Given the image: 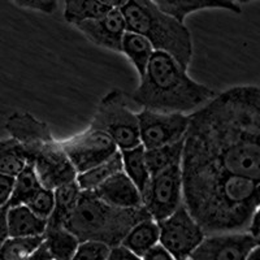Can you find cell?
Instances as JSON below:
<instances>
[{
	"label": "cell",
	"mask_w": 260,
	"mask_h": 260,
	"mask_svg": "<svg viewBox=\"0 0 260 260\" xmlns=\"http://www.w3.org/2000/svg\"><path fill=\"white\" fill-rule=\"evenodd\" d=\"M122 171V157L120 150L115 155L107 159L106 161L87 169V171L78 173L77 181L78 186L82 191H94L103 182H106L113 175Z\"/></svg>",
	"instance_id": "7402d4cb"
},
{
	"label": "cell",
	"mask_w": 260,
	"mask_h": 260,
	"mask_svg": "<svg viewBox=\"0 0 260 260\" xmlns=\"http://www.w3.org/2000/svg\"><path fill=\"white\" fill-rule=\"evenodd\" d=\"M142 204L150 217L161 221L183 204L182 169L173 166L152 175L142 192Z\"/></svg>",
	"instance_id": "52a82bcc"
},
{
	"label": "cell",
	"mask_w": 260,
	"mask_h": 260,
	"mask_svg": "<svg viewBox=\"0 0 260 260\" xmlns=\"http://www.w3.org/2000/svg\"><path fill=\"white\" fill-rule=\"evenodd\" d=\"M141 82L132 94V101L145 110L156 112H180L198 110L216 92L192 80L176 59L155 51Z\"/></svg>",
	"instance_id": "3957f363"
},
{
	"label": "cell",
	"mask_w": 260,
	"mask_h": 260,
	"mask_svg": "<svg viewBox=\"0 0 260 260\" xmlns=\"http://www.w3.org/2000/svg\"><path fill=\"white\" fill-rule=\"evenodd\" d=\"M74 27H77L94 45L113 52H121L122 37L127 31L121 9H111L102 17L83 21Z\"/></svg>",
	"instance_id": "4fadbf2b"
},
{
	"label": "cell",
	"mask_w": 260,
	"mask_h": 260,
	"mask_svg": "<svg viewBox=\"0 0 260 260\" xmlns=\"http://www.w3.org/2000/svg\"><path fill=\"white\" fill-rule=\"evenodd\" d=\"M52 260H72L80 241L65 226H47L43 234Z\"/></svg>",
	"instance_id": "603a6c76"
},
{
	"label": "cell",
	"mask_w": 260,
	"mask_h": 260,
	"mask_svg": "<svg viewBox=\"0 0 260 260\" xmlns=\"http://www.w3.org/2000/svg\"><path fill=\"white\" fill-rule=\"evenodd\" d=\"M250 2H255V0H245V2H243V4H245V3H250Z\"/></svg>",
	"instance_id": "60d3db41"
},
{
	"label": "cell",
	"mask_w": 260,
	"mask_h": 260,
	"mask_svg": "<svg viewBox=\"0 0 260 260\" xmlns=\"http://www.w3.org/2000/svg\"><path fill=\"white\" fill-rule=\"evenodd\" d=\"M154 52L155 48L151 45V42L138 32L127 30L122 37L121 53H124L129 61L133 64L139 78L145 74Z\"/></svg>",
	"instance_id": "ac0fdd59"
},
{
	"label": "cell",
	"mask_w": 260,
	"mask_h": 260,
	"mask_svg": "<svg viewBox=\"0 0 260 260\" xmlns=\"http://www.w3.org/2000/svg\"><path fill=\"white\" fill-rule=\"evenodd\" d=\"M61 145L77 175L106 161L118 151L108 134L90 126L82 133L61 141Z\"/></svg>",
	"instance_id": "30bf717a"
},
{
	"label": "cell",
	"mask_w": 260,
	"mask_h": 260,
	"mask_svg": "<svg viewBox=\"0 0 260 260\" xmlns=\"http://www.w3.org/2000/svg\"><path fill=\"white\" fill-rule=\"evenodd\" d=\"M151 219L146 208H118L99 199L92 191L81 192L80 201L65 228L80 242L99 241L110 247L121 245L129 231L138 222Z\"/></svg>",
	"instance_id": "277c9868"
},
{
	"label": "cell",
	"mask_w": 260,
	"mask_h": 260,
	"mask_svg": "<svg viewBox=\"0 0 260 260\" xmlns=\"http://www.w3.org/2000/svg\"><path fill=\"white\" fill-rule=\"evenodd\" d=\"M90 127L108 134L118 150L141 145L138 116L129 108L126 95L121 90L113 89L102 98Z\"/></svg>",
	"instance_id": "8992f818"
},
{
	"label": "cell",
	"mask_w": 260,
	"mask_h": 260,
	"mask_svg": "<svg viewBox=\"0 0 260 260\" xmlns=\"http://www.w3.org/2000/svg\"><path fill=\"white\" fill-rule=\"evenodd\" d=\"M137 116L139 138L146 150L182 141L190 125V115L180 112H156L143 108Z\"/></svg>",
	"instance_id": "9c48e42d"
},
{
	"label": "cell",
	"mask_w": 260,
	"mask_h": 260,
	"mask_svg": "<svg viewBox=\"0 0 260 260\" xmlns=\"http://www.w3.org/2000/svg\"><path fill=\"white\" fill-rule=\"evenodd\" d=\"M7 225L9 237H37L45 234L47 220L39 217L25 204H20L8 206Z\"/></svg>",
	"instance_id": "e0dca14e"
},
{
	"label": "cell",
	"mask_w": 260,
	"mask_h": 260,
	"mask_svg": "<svg viewBox=\"0 0 260 260\" xmlns=\"http://www.w3.org/2000/svg\"><path fill=\"white\" fill-rule=\"evenodd\" d=\"M185 260H191V259H190V257H189V259H185Z\"/></svg>",
	"instance_id": "7bdbcfd3"
},
{
	"label": "cell",
	"mask_w": 260,
	"mask_h": 260,
	"mask_svg": "<svg viewBox=\"0 0 260 260\" xmlns=\"http://www.w3.org/2000/svg\"><path fill=\"white\" fill-rule=\"evenodd\" d=\"M183 204L206 236L248 232L260 207V181L228 172L183 145Z\"/></svg>",
	"instance_id": "7a4b0ae2"
},
{
	"label": "cell",
	"mask_w": 260,
	"mask_h": 260,
	"mask_svg": "<svg viewBox=\"0 0 260 260\" xmlns=\"http://www.w3.org/2000/svg\"><path fill=\"white\" fill-rule=\"evenodd\" d=\"M6 129L9 137L17 141L22 148L25 160L37 147L50 142L55 137L46 122L41 121L29 112H15L7 118Z\"/></svg>",
	"instance_id": "5bb4252c"
},
{
	"label": "cell",
	"mask_w": 260,
	"mask_h": 260,
	"mask_svg": "<svg viewBox=\"0 0 260 260\" xmlns=\"http://www.w3.org/2000/svg\"><path fill=\"white\" fill-rule=\"evenodd\" d=\"M7 211H8V204L0 208V250L9 237L8 225H7Z\"/></svg>",
	"instance_id": "e575fe53"
},
{
	"label": "cell",
	"mask_w": 260,
	"mask_h": 260,
	"mask_svg": "<svg viewBox=\"0 0 260 260\" xmlns=\"http://www.w3.org/2000/svg\"><path fill=\"white\" fill-rule=\"evenodd\" d=\"M45 237H8L0 250V260H24L43 243Z\"/></svg>",
	"instance_id": "83f0119b"
},
{
	"label": "cell",
	"mask_w": 260,
	"mask_h": 260,
	"mask_svg": "<svg viewBox=\"0 0 260 260\" xmlns=\"http://www.w3.org/2000/svg\"><path fill=\"white\" fill-rule=\"evenodd\" d=\"M231 2H233V3H237V4H243V2H245V0H231Z\"/></svg>",
	"instance_id": "ab89813d"
},
{
	"label": "cell",
	"mask_w": 260,
	"mask_h": 260,
	"mask_svg": "<svg viewBox=\"0 0 260 260\" xmlns=\"http://www.w3.org/2000/svg\"><path fill=\"white\" fill-rule=\"evenodd\" d=\"M246 260H260V245L257 243L254 248H252L250 254H248L247 259Z\"/></svg>",
	"instance_id": "f35d334b"
},
{
	"label": "cell",
	"mask_w": 260,
	"mask_h": 260,
	"mask_svg": "<svg viewBox=\"0 0 260 260\" xmlns=\"http://www.w3.org/2000/svg\"><path fill=\"white\" fill-rule=\"evenodd\" d=\"M42 187V183L39 181L38 175L32 164L26 162L25 167L21 169L17 176H15V183H13V190L11 199H9L8 206H20V204H26V202L31 198Z\"/></svg>",
	"instance_id": "484cf974"
},
{
	"label": "cell",
	"mask_w": 260,
	"mask_h": 260,
	"mask_svg": "<svg viewBox=\"0 0 260 260\" xmlns=\"http://www.w3.org/2000/svg\"><path fill=\"white\" fill-rule=\"evenodd\" d=\"M159 224V243L177 260L189 259L195 248L204 240L206 233L190 215L185 204Z\"/></svg>",
	"instance_id": "ba28073f"
},
{
	"label": "cell",
	"mask_w": 260,
	"mask_h": 260,
	"mask_svg": "<svg viewBox=\"0 0 260 260\" xmlns=\"http://www.w3.org/2000/svg\"><path fill=\"white\" fill-rule=\"evenodd\" d=\"M24 260H52V256H51L50 251H48L47 246L45 245V242L42 243L36 251L31 252L29 256L25 257Z\"/></svg>",
	"instance_id": "d590c367"
},
{
	"label": "cell",
	"mask_w": 260,
	"mask_h": 260,
	"mask_svg": "<svg viewBox=\"0 0 260 260\" xmlns=\"http://www.w3.org/2000/svg\"><path fill=\"white\" fill-rule=\"evenodd\" d=\"M120 152L122 157V171L133 181L134 185L142 194L151 178V173L146 161V148L141 143L136 147L120 150Z\"/></svg>",
	"instance_id": "44dd1931"
},
{
	"label": "cell",
	"mask_w": 260,
	"mask_h": 260,
	"mask_svg": "<svg viewBox=\"0 0 260 260\" xmlns=\"http://www.w3.org/2000/svg\"><path fill=\"white\" fill-rule=\"evenodd\" d=\"M107 260H142V257L127 250L122 245H118L111 248V252Z\"/></svg>",
	"instance_id": "836d02e7"
},
{
	"label": "cell",
	"mask_w": 260,
	"mask_h": 260,
	"mask_svg": "<svg viewBox=\"0 0 260 260\" xmlns=\"http://www.w3.org/2000/svg\"><path fill=\"white\" fill-rule=\"evenodd\" d=\"M98 198L118 208L142 207V194L134 182L121 171L94 190Z\"/></svg>",
	"instance_id": "9a60e30c"
},
{
	"label": "cell",
	"mask_w": 260,
	"mask_h": 260,
	"mask_svg": "<svg viewBox=\"0 0 260 260\" xmlns=\"http://www.w3.org/2000/svg\"><path fill=\"white\" fill-rule=\"evenodd\" d=\"M160 11L185 22L189 15L204 9H224L232 13L240 15L242 12L240 4L231 0H151Z\"/></svg>",
	"instance_id": "2e32d148"
},
{
	"label": "cell",
	"mask_w": 260,
	"mask_h": 260,
	"mask_svg": "<svg viewBox=\"0 0 260 260\" xmlns=\"http://www.w3.org/2000/svg\"><path fill=\"white\" fill-rule=\"evenodd\" d=\"M81 192L82 190L78 186L77 181L65 183L53 190L55 206L47 219V226H65V222L80 201Z\"/></svg>",
	"instance_id": "ffe728a7"
},
{
	"label": "cell",
	"mask_w": 260,
	"mask_h": 260,
	"mask_svg": "<svg viewBox=\"0 0 260 260\" xmlns=\"http://www.w3.org/2000/svg\"><path fill=\"white\" fill-rule=\"evenodd\" d=\"M26 164L22 148L13 138L0 139V173L7 176H17Z\"/></svg>",
	"instance_id": "4316f807"
},
{
	"label": "cell",
	"mask_w": 260,
	"mask_h": 260,
	"mask_svg": "<svg viewBox=\"0 0 260 260\" xmlns=\"http://www.w3.org/2000/svg\"><path fill=\"white\" fill-rule=\"evenodd\" d=\"M11 2L20 8L30 9L45 15H52L59 6V0H11Z\"/></svg>",
	"instance_id": "4dcf8cb0"
},
{
	"label": "cell",
	"mask_w": 260,
	"mask_h": 260,
	"mask_svg": "<svg viewBox=\"0 0 260 260\" xmlns=\"http://www.w3.org/2000/svg\"><path fill=\"white\" fill-rule=\"evenodd\" d=\"M142 260H177L166 247L160 243L150 248L142 256Z\"/></svg>",
	"instance_id": "d6a6232c"
},
{
	"label": "cell",
	"mask_w": 260,
	"mask_h": 260,
	"mask_svg": "<svg viewBox=\"0 0 260 260\" xmlns=\"http://www.w3.org/2000/svg\"><path fill=\"white\" fill-rule=\"evenodd\" d=\"M110 11L99 0H64V18L73 26L83 21L102 17Z\"/></svg>",
	"instance_id": "d4e9b609"
},
{
	"label": "cell",
	"mask_w": 260,
	"mask_h": 260,
	"mask_svg": "<svg viewBox=\"0 0 260 260\" xmlns=\"http://www.w3.org/2000/svg\"><path fill=\"white\" fill-rule=\"evenodd\" d=\"M111 248L99 241H85L80 242L72 260H107Z\"/></svg>",
	"instance_id": "f546056e"
},
{
	"label": "cell",
	"mask_w": 260,
	"mask_h": 260,
	"mask_svg": "<svg viewBox=\"0 0 260 260\" xmlns=\"http://www.w3.org/2000/svg\"><path fill=\"white\" fill-rule=\"evenodd\" d=\"M256 241H257V243H259V245H260V237H257Z\"/></svg>",
	"instance_id": "b9f144b4"
},
{
	"label": "cell",
	"mask_w": 260,
	"mask_h": 260,
	"mask_svg": "<svg viewBox=\"0 0 260 260\" xmlns=\"http://www.w3.org/2000/svg\"><path fill=\"white\" fill-rule=\"evenodd\" d=\"M13 183H15V177L0 173V208L9 203V199L12 195Z\"/></svg>",
	"instance_id": "1f68e13d"
},
{
	"label": "cell",
	"mask_w": 260,
	"mask_h": 260,
	"mask_svg": "<svg viewBox=\"0 0 260 260\" xmlns=\"http://www.w3.org/2000/svg\"><path fill=\"white\" fill-rule=\"evenodd\" d=\"M257 241L250 232L210 234L190 255L191 260H246Z\"/></svg>",
	"instance_id": "7c38bea8"
},
{
	"label": "cell",
	"mask_w": 260,
	"mask_h": 260,
	"mask_svg": "<svg viewBox=\"0 0 260 260\" xmlns=\"http://www.w3.org/2000/svg\"><path fill=\"white\" fill-rule=\"evenodd\" d=\"M248 232H250L255 238L260 237V210H257L256 213H255L254 219H252L251 222V226H250Z\"/></svg>",
	"instance_id": "8d00e7d4"
},
{
	"label": "cell",
	"mask_w": 260,
	"mask_h": 260,
	"mask_svg": "<svg viewBox=\"0 0 260 260\" xmlns=\"http://www.w3.org/2000/svg\"><path fill=\"white\" fill-rule=\"evenodd\" d=\"M32 164L42 186L55 190L56 187L73 182L77 178V171L65 154L61 141L53 138L26 159Z\"/></svg>",
	"instance_id": "8fae6325"
},
{
	"label": "cell",
	"mask_w": 260,
	"mask_h": 260,
	"mask_svg": "<svg viewBox=\"0 0 260 260\" xmlns=\"http://www.w3.org/2000/svg\"><path fill=\"white\" fill-rule=\"evenodd\" d=\"M25 206H27L39 217L47 220L51 213H52L53 206H55V194H53V190L42 186L26 202Z\"/></svg>",
	"instance_id": "f1b7e54d"
},
{
	"label": "cell",
	"mask_w": 260,
	"mask_h": 260,
	"mask_svg": "<svg viewBox=\"0 0 260 260\" xmlns=\"http://www.w3.org/2000/svg\"><path fill=\"white\" fill-rule=\"evenodd\" d=\"M185 146L233 175L260 181L259 86H234L194 111Z\"/></svg>",
	"instance_id": "6da1fadb"
},
{
	"label": "cell",
	"mask_w": 260,
	"mask_h": 260,
	"mask_svg": "<svg viewBox=\"0 0 260 260\" xmlns=\"http://www.w3.org/2000/svg\"><path fill=\"white\" fill-rule=\"evenodd\" d=\"M126 27L146 37L155 51H161L189 68L192 59L191 32L185 22L160 11L151 0H127L121 8Z\"/></svg>",
	"instance_id": "5b68a950"
},
{
	"label": "cell",
	"mask_w": 260,
	"mask_h": 260,
	"mask_svg": "<svg viewBox=\"0 0 260 260\" xmlns=\"http://www.w3.org/2000/svg\"><path fill=\"white\" fill-rule=\"evenodd\" d=\"M160 231L157 221L152 219H146L134 225L125 236L121 245L142 257L150 248L159 243Z\"/></svg>",
	"instance_id": "d6986e66"
},
{
	"label": "cell",
	"mask_w": 260,
	"mask_h": 260,
	"mask_svg": "<svg viewBox=\"0 0 260 260\" xmlns=\"http://www.w3.org/2000/svg\"><path fill=\"white\" fill-rule=\"evenodd\" d=\"M99 2L110 9H121L127 3V0H99Z\"/></svg>",
	"instance_id": "74e56055"
},
{
	"label": "cell",
	"mask_w": 260,
	"mask_h": 260,
	"mask_svg": "<svg viewBox=\"0 0 260 260\" xmlns=\"http://www.w3.org/2000/svg\"><path fill=\"white\" fill-rule=\"evenodd\" d=\"M183 145L185 139L171 145L146 150V161L151 176L173 166H180L182 162Z\"/></svg>",
	"instance_id": "cb8c5ba5"
}]
</instances>
